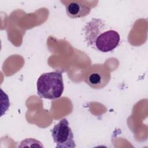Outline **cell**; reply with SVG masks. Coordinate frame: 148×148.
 <instances>
[{
	"label": "cell",
	"instance_id": "6da1fadb",
	"mask_svg": "<svg viewBox=\"0 0 148 148\" xmlns=\"http://www.w3.org/2000/svg\"><path fill=\"white\" fill-rule=\"evenodd\" d=\"M84 32L87 45L102 53L113 50L120 43L119 32L101 18H92L86 24Z\"/></svg>",
	"mask_w": 148,
	"mask_h": 148
},
{
	"label": "cell",
	"instance_id": "7a4b0ae2",
	"mask_svg": "<svg viewBox=\"0 0 148 148\" xmlns=\"http://www.w3.org/2000/svg\"><path fill=\"white\" fill-rule=\"evenodd\" d=\"M64 89L62 72L54 71L44 73L38 78L36 90L38 95L45 99L59 98Z\"/></svg>",
	"mask_w": 148,
	"mask_h": 148
},
{
	"label": "cell",
	"instance_id": "3957f363",
	"mask_svg": "<svg viewBox=\"0 0 148 148\" xmlns=\"http://www.w3.org/2000/svg\"><path fill=\"white\" fill-rule=\"evenodd\" d=\"M110 80V71L103 64H94L86 69L84 82L94 89L104 88Z\"/></svg>",
	"mask_w": 148,
	"mask_h": 148
},
{
	"label": "cell",
	"instance_id": "277c9868",
	"mask_svg": "<svg viewBox=\"0 0 148 148\" xmlns=\"http://www.w3.org/2000/svg\"><path fill=\"white\" fill-rule=\"evenodd\" d=\"M51 135L57 148L76 147L73 134L66 119H61L51 130Z\"/></svg>",
	"mask_w": 148,
	"mask_h": 148
},
{
	"label": "cell",
	"instance_id": "5b68a950",
	"mask_svg": "<svg viewBox=\"0 0 148 148\" xmlns=\"http://www.w3.org/2000/svg\"><path fill=\"white\" fill-rule=\"evenodd\" d=\"M83 2V1L68 2L65 5L68 16L71 18H77L87 16L91 11V7Z\"/></svg>",
	"mask_w": 148,
	"mask_h": 148
}]
</instances>
